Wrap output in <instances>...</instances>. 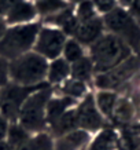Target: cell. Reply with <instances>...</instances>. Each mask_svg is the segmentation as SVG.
<instances>
[{
  "label": "cell",
  "instance_id": "22",
  "mask_svg": "<svg viewBox=\"0 0 140 150\" xmlns=\"http://www.w3.org/2000/svg\"><path fill=\"white\" fill-rule=\"evenodd\" d=\"M133 113H135V110H133V105L131 100L127 98H118L113 118L121 121V123H129L133 117Z\"/></svg>",
  "mask_w": 140,
  "mask_h": 150
},
{
  "label": "cell",
  "instance_id": "19",
  "mask_svg": "<svg viewBox=\"0 0 140 150\" xmlns=\"http://www.w3.org/2000/svg\"><path fill=\"white\" fill-rule=\"evenodd\" d=\"M30 137H32V134L27 129H25L19 123H10L6 141L8 142V145L14 150H18L21 146H23L29 141Z\"/></svg>",
  "mask_w": 140,
  "mask_h": 150
},
{
  "label": "cell",
  "instance_id": "28",
  "mask_svg": "<svg viewBox=\"0 0 140 150\" xmlns=\"http://www.w3.org/2000/svg\"><path fill=\"white\" fill-rule=\"evenodd\" d=\"M8 127H10V121L0 113V142L6 141L7 132H8Z\"/></svg>",
  "mask_w": 140,
  "mask_h": 150
},
{
  "label": "cell",
  "instance_id": "11",
  "mask_svg": "<svg viewBox=\"0 0 140 150\" xmlns=\"http://www.w3.org/2000/svg\"><path fill=\"white\" fill-rule=\"evenodd\" d=\"M103 30H104L103 19L96 17V18L85 21V22H80L74 37H76V40L80 44L92 46L103 35Z\"/></svg>",
  "mask_w": 140,
  "mask_h": 150
},
{
  "label": "cell",
  "instance_id": "21",
  "mask_svg": "<svg viewBox=\"0 0 140 150\" xmlns=\"http://www.w3.org/2000/svg\"><path fill=\"white\" fill-rule=\"evenodd\" d=\"M62 92L65 96L73 98V99H81L88 94L87 92V83L76 80V79H68L66 81H63L62 86Z\"/></svg>",
  "mask_w": 140,
  "mask_h": 150
},
{
  "label": "cell",
  "instance_id": "5",
  "mask_svg": "<svg viewBox=\"0 0 140 150\" xmlns=\"http://www.w3.org/2000/svg\"><path fill=\"white\" fill-rule=\"evenodd\" d=\"M104 29L108 33L115 36L127 43L132 51H140V23L136 21L132 14L124 7H115L113 11L103 15Z\"/></svg>",
  "mask_w": 140,
  "mask_h": 150
},
{
  "label": "cell",
  "instance_id": "29",
  "mask_svg": "<svg viewBox=\"0 0 140 150\" xmlns=\"http://www.w3.org/2000/svg\"><path fill=\"white\" fill-rule=\"evenodd\" d=\"M129 13L132 14V17L139 21L140 19V0H133V3L129 6Z\"/></svg>",
  "mask_w": 140,
  "mask_h": 150
},
{
  "label": "cell",
  "instance_id": "18",
  "mask_svg": "<svg viewBox=\"0 0 140 150\" xmlns=\"http://www.w3.org/2000/svg\"><path fill=\"white\" fill-rule=\"evenodd\" d=\"M94 74V64L89 57H82L76 62L70 64V77L80 81H89Z\"/></svg>",
  "mask_w": 140,
  "mask_h": 150
},
{
  "label": "cell",
  "instance_id": "8",
  "mask_svg": "<svg viewBox=\"0 0 140 150\" xmlns=\"http://www.w3.org/2000/svg\"><path fill=\"white\" fill-rule=\"evenodd\" d=\"M76 116L78 129H84L95 135L104 128L106 118L102 116V113L98 109L95 103V95L92 92H88L82 98V100H80L76 105Z\"/></svg>",
  "mask_w": 140,
  "mask_h": 150
},
{
  "label": "cell",
  "instance_id": "13",
  "mask_svg": "<svg viewBox=\"0 0 140 150\" xmlns=\"http://www.w3.org/2000/svg\"><path fill=\"white\" fill-rule=\"evenodd\" d=\"M78 103L76 99L69 96H54L50 99L47 105V127H50L58 120L61 116H63L69 109H73Z\"/></svg>",
  "mask_w": 140,
  "mask_h": 150
},
{
  "label": "cell",
  "instance_id": "16",
  "mask_svg": "<svg viewBox=\"0 0 140 150\" xmlns=\"http://www.w3.org/2000/svg\"><path fill=\"white\" fill-rule=\"evenodd\" d=\"M118 102V94L115 91H104L99 90L95 94V103L104 118H113L114 109Z\"/></svg>",
  "mask_w": 140,
  "mask_h": 150
},
{
  "label": "cell",
  "instance_id": "6",
  "mask_svg": "<svg viewBox=\"0 0 140 150\" xmlns=\"http://www.w3.org/2000/svg\"><path fill=\"white\" fill-rule=\"evenodd\" d=\"M45 84L47 83L40 84V86L23 87V86H18V84H14V83H8L7 86L0 88V99H1L0 113L3 114L10 123H17L21 108L25 103V100L27 99V96L32 95L36 90L41 88Z\"/></svg>",
  "mask_w": 140,
  "mask_h": 150
},
{
  "label": "cell",
  "instance_id": "20",
  "mask_svg": "<svg viewBox=\"0 0 140 150\" xmlns=\"http://www.w3.org/2000/svg\"><path fill=\"white\" fill-rule=\"evenodd\" d=\"M34 6H36L37 13L50 17V15H54V14L69 8V1L66 0H37Z\"/></svg>",
  "mask_w": 140,
  "mask_h": 150
},
{
  "label": "cell",
  "instance_id": "31",
  "mask_svg": "<svg viewBox=\"0 0 140 150\" xmlns=\"http://www.w3.org/2000/svg\"><path fill=\"white\" fill-rule=\"evenodd\" d=\"M0 150H14V149L8 145L7 141H1L0 142Z\"/></svg>",
  "mask_w": 140,
  "mask_h": 150
},
{
  "label": "cell",
  "instance_id": "1",
  "mask_svg": "<svg viewBox=\"0 0 140 150\" xmlns=\"http://www.w3.org/2000/svg\"><path fill=\"white\" fill-rule=\"evenodd\" d=\"M133 54L131 47L113 33H106L89 46V58L96 74L111 70Z\"/></svg>",
  "mask_w": 140,
  "mask_h": 150
},
{
  "label": "cell",
  "instance_id": "7",
  "mask_svg": "<svg viewBox=\"0 0 140 150\" xmlns=\"http://www.w3.org/2000/svg\"><path fill=\"white\" fill-rule=\"evenodd\" d=\"M139 68H140V57L132 54L129 58L125 59L124 62H121L118 66L113 68L111 70L96 74L95 86L99 90L113 91L120 86H122L127 80H129L137 72Z\"/></svg>",
  "mask_w": 140,
  "mask_h": 150
},
{
  "label": "cell",
  "instance_id": "33",
  "mask_svg": "<svg viewBox=\"0 0 140 150\" xmlns=\"http://www.w3.org/2000/svg\"><path fill=\"white\" fill-rule=\"evenodd\" d=\"M84 0H69V3H74V4H80Z\"/></svg>",
  "mask_w": 140,
  "mask_h": 150
},
{
  "label": "cell",
  "instance_id": "25",
  "mask_svg": "<svg viewBox=\"0 0 140 150\" xmlns=\"http://www.w3.org/2000/svg\"><path fill=\"white\" fill-rule=\"evenodd\" d=\"M92 3L95 6V10L102 14H108L110 11H113L117 7V1L115 0H92Z\"/></svg>",
  "mask_w": 140,
  "mask_h": 150
},
{
  "label": "cell",
  "instance_id": "32",
  "mask_svg": "<svg viewBox=\"0 0 140 150\" xmlns=\"http://www.w3.org/2000/svg\"><path fill=\"white\" fill-rule=\"evenodd\" d=\"M120 3H121L122 7H129L133 3V0H120Z\"/></svg>",
  "mask_w": 140,
  "mask_h": 150
},
{
  "label": "cell",
  "instance_id": "14",
  "mask_svg": "<svg viewBox=\"0 0 140 150\" xmlns=\"http://www.w3.org/2000/svg\"><path fill=\"white\" fill-rule=\"evenodd\" d=\"M120 138L114 128L104 127L102 131L92 135L87 150H117Z\"/></svg>",
  "mask_w": 140,
  "mask_h": 150
},
{
  "label": "cell",
  "instance_id": "2",
  "mask_svg": "<svg viewBox=\"0 0 140 150\" xmlns=\"http://www.w3.org/2000/svg\"><path fill=\"white\" fill-rule=\"evenodd\" d=\"M48 73V61L34 51H29L8 62V79L23 87L44 84Z\"/></svg>",
  "mask_w": 140,
  "mask_h": 150
},
{
  "label": "cell",
  "instance_id": "3",
  "mask_svg": "<svg viewBox=\"0 0 140 150\" xmlns=\"http://www.w3.org/2000/svg\"><path fill=\"white\" fill-rule=\"evenodd\" d=\"M52 95L54 90L48 84L36 90L22 105L17 123L30 134L47 131V105Z\"/></svg>",
  "mask_w": 140,
  "mask_h": 150
},
{
  "label": "cell",
  "instance_id": "23",
  "mask_svg": "<svg viewBox=\"0 0 140 150\" xmlns=\"http://www.w3.org/2000/svg\"><path fill=\"white\" fill-rule=\"evenodd\" d=\"M63 58L68 61L69 64H73L78 59H81L84 55V50H82V46L76 40V39H70V40H66L63 47Z\"/></svg>",
  "mask_w": 140,
  "mask_h": 150
},
{
  "label": "cell",
  "instance_id": "26",
  "mask_svg": "<svg viewBox=\"0 0 140 150\" xmlns=\"http://www.w3.org/2000/svg\"><path fill=\"white\" fill-rule=\"evenodd\" d=\"M10 83L8 79V61L0 57V88H3Z\"/></svg>",
  "mask_w": 140,
  "mask_h": 150
},
{
  "label": "cell",
  "instance_id": "4",
  "mask_svg": "<svg viewBox=\"0 0 140 150\" xmlns=\"http://www.w3.org/2000/svg\"><path fill=\"white\" fill-rule=\"evenodd\" d=\"M40 28V23L37 22L8 28L0 37V57L10 62L29 52L36 43Z\"/></svg>",
  "mask_w": 140,
  "mask_h": 150
},
{
  "label": "cell",
  "instance_id": "12",
  "mask_svg": "<svg viewBox=\"0 0 140 150\" xmlns=\"http://www.w3.org/2000/svg\"><path fill=\"white\" fill-rule=\"evenodd\" d=\"M36 6L22 0L21 3H18L17 6H14L13 8L10 10L7 15H6V22L11 23V25H23V23H30L33 22V19L36 18L37 15Z\"/></svg>",
  "mask_w": 140,
  "mask_h": 150
},
{
  "label": "cell",
  "instance_id": "10",
  "mask_svg": "<svg viewBox=\"0 0 140 150\" xmlns=\"http://www.w3.org/2000/svg\"><path fill=\"white\" fill-rule=\"evenodd\" d=\"M54 139L55 150H87L92 139V134L84 129H76Z\"/></svg>",
  "mask_w": 140,
  "mask_h": 150
},
{
  "label": "cell",
  "instance_id": "30",
  "mask_svg": "<svg viewBox=\"0 0 140 150\" xmlns=\"http://www.w3.org/2000/svg\"><path fill=\"white\" fill-rule=\"evenodd\" d=\"M6 30H7V26H6V19L0 15V37L4 35Z\"/></svg>",
  "mask_w": 140,
  "mask_h": 150
},
{
  "label": "cell",
  "instance_id": "17",
  "mask_svg": "<svg viewBox=\"0 0 140 150\" xmlns=\"http://www.w3.org/2000/svg\"><path fill=\"white\" fill-rule=\"evenodd\" d=\"M18 150H55V139L48 131L32 134L29 141Z\"/></svg>",
  "mask_w": 140,
  "mask_h": 150
},
{
  "label": "cell",
  "instance_id": "24",
  "mask_svg": "<svg viewBox=\"0 0 140 150\" xmlns=\"http://www.w3.org/2000/svg\"><path fill=\"white\" fill-rule=\"evenodd\" d=\"M76 17L80 22H85V21H89V19H94L98 17V15H96L95 6L92 3V0H84L82 3L78 4Z\"/></svg>",
  "mask_w": 140,
  "mask_h": 150
},
{
  "label": "cell",
  "instance_id": "15",
  "mask_svg": "<svg viewBox=\"0 0 140 150\" xmlns=\"http://www.w3.org/2000/svg\"><path fill=\"white\" fill-rule=\"evenodd\" d=\"M47 79L50 84H61L70 79V64L65 58H56L48 64Z\"/></svg>",
  "mask_w": 140,
  "mask_h": 150
},
{
  "label": "cell",
  "instance_id": "34",
  "mask_svg": "<svg viewBox=\"0 0 140 150\" xmlns=\"http://www.w3.org/2000/svg\"><path fill=\"white\" fill-rule=\"evenodd\" d=\"M0 109H1V99H0Z\"/></svg>",
  "mask_w": 140,
  "mask_h": 150
},
{
  "label": "cell",
  "instance_id": "9",
  "mask_svg": "<svg viewBox=\"0 0 140 150\" xmlns=\"http://www.w3.org/2000/svg\"><path fill=\"white\" fill-rule=\"evenodd\" d=\"M66 43V35L58 28H40L34 43V52L44 57L47 61L59 58Z\"/></svg>",
  "mask_w": 140,
  "mask_h": 150
},
{
  "label": "cell",
  "instance_id": "27",
  "mask_svg": "<svg viewBox=\"0 0 140 150\" xmlns=\"http://www.w3.org/2000/svg\"><path fill=\"white\" fill-rule=\"evenodd\" d=\"M22 0H0V15L6 17L7 13L13 8L14 6H17L18 3H21Z\"/></svg>",
  "mask_w": 140,
  "mask_h": 150
}]
</instances>
